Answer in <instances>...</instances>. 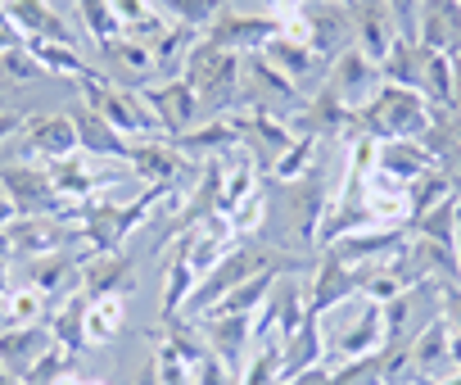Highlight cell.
Returning a JSON list of instances; mask_svg holds the SVG:
<instances>
[{
  "instance_id": "cell-29",
  "label": "cell",
  "mask_w": 461,
  "mask_h": 385,
  "mask_svg": "<svg viewBox=\"0 0 461 385\" xmlns=\"http://www.w3.org/2000/svg\"><path fill=\"white\" fill-rule=\"evenodd\" d=\"M28 46V55L41 64V73H59V78H73V82H86L91 73H100V69H91L73 46H64V41H23Z\"/></svg>"
},
{
  "instance_id": "cell-23",
  "label": "cell",
  "mask_w": 461,
  "mask_h": 385,
  "mask_svg": "<svg viewBox=\"0 0 461 385\" xmlns=\"http://www.w3.org/2000/svg\"><path fill=\"white\" fill-rule=\"evenodd\" d=\"M258 55H263L276 73H285L294 87H299L303 78H312L317 64H321V60L312 55V46H308L303 37H290V32H281L276 41H267V50H258Z\"/></svg>"
},
{
  "instance_id": "cell-41",
  "label": "cell",
  "mask_w": 461,
  "mask_h": 385,
  "mask_svg": "<svg viewBox=\"0 0 461 385\" xmlns=\"http://www.w3.org/2000/svg\"><path fill=\"white\" fill-rule=\"evenodd\" d=\"M37 73H41V64L28 55V46H14V50L0 55V78H19V82H28V78H37Z\"/></svg>"
},
{
  "instance_id": "cell-1",
  "label": "cell",
  "mask_w": 461,
  "mask_h": 385,
  "mask_svg": "<svg viewBox=\"0 0 461 385\" xmlns=\"http://www.w3.org/2000/svg\"><path fill=\"white\" fill-rule=\"evenodd\" d=\"M299 268V259L294 254H285V250H276V245H236L230 254H221L199 281H194V290H190V299H185V313L190 317H203L208 308H217L236 286H245L249 277H258V272H294Z\"/></svg>"
},
{
  "instance_id": "cell-16",
  "label": "cell",
  "mask_w": 461,
  "mask_h": 385,
  "mask_svg": "<svg viewBox=\"0 0 461 385\" xmlns=\"http://www.w3.org/2000/svg\"><path fill=\"white\" fill-rule=\"evenodd\" d=\"M402 245H407L402 227H362V232H348V236L330 241V254H339L348 268H366V263L393 259Z\"/></svg>"
},
{
  "instance_id": "cell-53",
  "label": "cell",
  "mask_w": 461,
  "mask_h": 385,
  "mask_svg": "<svg viewBox=\"0 0 461 385\" xmlns=\"http://www.w3.org/2000/svg\"><path fill=\"white\" fill-rule=\"evenodd\" d=\"M86 385H109V380H100V376H95V380H86Z\"/></svg>"
},
{
  "instance_id": "cell-40",
  "label": "cell",
  "mask_w": 461,
  "mask_h": 385,
  "mask_svg": "<svg viewBox=\"0 0 461 385\" xmlns=\"http://www.w3.org/2000/svg\"><path fill=\"white\" fill-rule=\"evenodd\" d=\"M263 218H267V196H263V190H254V196H249L245 205H236V209L226 214L230 232H236L240 241H249V236H254V232L263 227Z\"/></svg>"
},
{
  "instance_id": "cell-20",
  "label": "cell",
  "mask_w": 461,
  "mask_h": 385,
  "mask_svg": "<svg viewBox=\"0 0 461 385\" xmlns=\"http://www.w3.org/2000/svg\"><path fill=\"white\" fill-rule=\"evenodd\" d=\"M73 127H77V150L86 159H127L131 154V141L122 132H113L95 109H77L73 114Z\"/></svg>"
},
{
  "instance_id": "cell-28",
  "label": "cell",
  "mask_w": 461,
  "mask_h": 385,
  "mask_svg": "<svg viewBox=\"0 0 461 385\" xmlns=\"http://www.w3.org/2000/svg\"><path fill=\"white\" fill-rule=\"evenodd\" d=\"M420 96L429 100V109H456V105H461V91H456V73H452V60H447L443 50H425Z\"/></svg>"
},
{
  "instance_id": "cell-52",
  "label": "cell",
  "mask_w": 461,
  "mask_h": 385,
  "mask_svg": "<svg viewBox=\"0 0 461 385\" xmlns=\"http://www.w3.org/2000/svg\"><path fill=\"white\" fill-rule=\"evenodd\" d=\"M0 385H23L19 376H5V371H0Z\"/></svg>"
},
{
  "instance_id": "cell-38",
  "label": "cell",
  "mask_w": 461,
  "mask_h": 385,
  "mask_svg": "<svg viewBox=\"0 0 461 385\" xmlns=\"http://www.w3.org/2000/svg\"><path fill=\"white\" fill-rule=\"evenodd\" d=\"M77 10H82L86 32L95 37V46H100V50H104L109 41H118V37H122V23H118V14H113L109 0H77Z\"/></svg>"
},
{
  "instance_id": "cell-2",
  "label": "cell",
  "mask_w": 461,
  "mask_h": 385,
  "mask_svg": "<svg viewBox=\"0 0 461 385\" xmlns=\"http://www.w3.org/2000/svg\"><path fill=\"white\" fill-rule=\"evenodd\" d=\"M434 127V109L420 91H407V87H380L375 100L366 109H357L353 118V132L384 145V141H420L425 132Z\"/></svg>"
},
{
  "instance_id": "cell-26",
  "label": "cell",
  "mask_w": 461,
  "mask_h": 385,
  "mask_svg": "<svg viewBox=\"0 0 461 385\" xmlns=\"http://www.w3.org/2000/svg\"><path fill=\"white\" fill-rule=\"evenodd\" d=\"M285 380V340L281 335H267V340H254L236 385H281Z\"/></svg>"
},
{
  "instance_id": "cell-35",
  "label": "cell",
  "mask_w": 461,
  "mask_h": 385,
  "mask_svg": "<svg viewBox=\"0 0 461 385\" xmlns=\"http://www.w3.org/2000/svg\"><path fill=\"white\" fill-rule=\"evenodd\" d=\"M317 141H321V136H294V145L276 159V168H272L267 177H272V181H285V186L299 181V177H308L312 163H317Z\"/></svg>"
},
{
  "instance_id": "cell-22",
  "label": "cell",
  "mask_w": 461,
  "mask_h": 385,
  "mask_svg": "<svg viewBox=\"0 0 461 385\" xmlns=\"http://www.w3.org/2000/svg\"><path fill=\"white\" fill-rule=\"evenodd\" d=\"M176 150H181L185 159L230 154V150H240V132H236V123H230V114H226V118H212L208 127H194V132L176 136Z\"/></svg>"
},
{
  "instance_id": "cell-44",
  "label": "cell",
  "mask_w": 461,
  "mask_h": 385,
  "mask_svg": "<svg viewBox=\"0 0 461 385\" xmlns=\"http://www.w3.org/2000/svg\"><path fill=\"white\" fill-rule=\"evenodd\" d=\"M23 114H14V109H0V141H5V136H14V132H23Z\"/></svg>"
},
{
  "instance_id": "cell-13",
  "label": "cell",
  "mask_w": 461,
  "mask_h": 385,
  "mask_svg": "<svg viewBox=\"0 0 461 385\" xmlns=\"http://www.w3.org/2000/svg\"><path fill=\"white\" fill-rule=\"evenodd\" d=\"M127 163L136 168V177L145 181V186H176V177L190 168V159L176 150V141H167V136H154V141H131V154H127Z\"/></svg>"
},
{
  "instance_id": "cell-14",
  "label": "cell",
  "mask_w": 461,
  "mask_h": 385,
  "mask_svg": "<svg viewBox=\"0 0 461 385\" xmlns=\"http://www.w3.org/2000/svg\"><path fill=\"white\" fill-rule=\"evenodd\" d=\"M50 344H55V335H50L46 322H32V326H0V371L23 380Z\"/></svg>"
},
{
  "instance_id": "cell-32",
  "label": "cell",
  "mask_w": 461,
  "mask_h": 385,
  "mask_svg": "<svg viewBox=\"0 0 461 385\" xmlns=\"http://www.w3.org/2000/svg\"><path fill=\"white\" fill-rule=\"evenodd\" d=\"M456 209H461V196H447V200H438L429 214H420V218L411 223V232H416L420 241H434V245H443V250L452 254V236H456Z\"/></svg>"
},
{
  "instance_id": "cell-10",
  "label": "cell",
  "mask_w": 461,
  "mask_h": 385,
  "mask_svg": "<svg viewBox=\"0 0 461 385\" xmlns=\"http://www.w3.org/2000/svg\"><path fill=\"white\" fill-rule=\"evenodd\" d=\"M203 41H212V46H221V50H230V55H258V50H267V41H276L281 37V23L272 19V14H221L212 28H203L199 32Z\"/></svg>"
},
{
  "instance_id": "cell-27",
  "label": "cell",
  "mask_w": 461,
  "mask_h": 385,
  "mask_svg": "<svg viewBox=\"0 0 461 385\" xmlns=\"http://www.w3.org/2000/svg\"><path fill=\"white\" fill-rule=\"evenodd\" d=\"M420 73H425V50L411 41V37H398L389 46V55L380 60V78L389 87H407V91H420Z\"/></svg>"
},
{
  "instance_id": "cell-33",
  "label": "cell",
  "mask_w": 461,
  "mask_h": 385,
  "mask_svg": "<svg viewBox=\"0 0 461 385\" xmlns=\"http://www.w3.org/2000/svg\"><path fill=\"white\" fill-rule=\"evenodd\" d=\"M276 277H281V272H258V277H249L245 286H236V290H230L217 308H208V313H258V308L267 304ZM194 322H199V317H194Z\"/></svg>"
},
{
  "instance_id": "cell-47",
  "label": "cell",
  "mask_w": 461,
  "mask_h": 385,
  "mask_svg": "<svg viewBox=\"0 0 461 385\" xmlns=\"http://www.w3.org/2000/svg\"><path fill=\"white\" fill-rule=\"evenodd\" d=\"M19 214H14V205H10V196H5V190H0V227H10Z\"/></svg>"
},
{
  "instance_id": "cell-7",
  "label": "cell",
  "mask_w": 461,
  "mask_h": 385,
  "mask_svg": "<svg viewBox=\"0 0 461 385\" xmlns=\"http://www.w3.org/2000/svg\"><path fill=\"white\" fill-rule=\"evenodd\" d=\"M140 96H145V105H149V114H154V123L167 141L185 136L199 118V96L185 78H158V82L140 87Z\"/></svg>"
},
{
  "instance_id": "cell-21",
  "label": "cell",
  "mask_w": 461,
  "mask_h": 385,
  "mask_svg": "<svg viewBox=\"0 0 461 385\" xmlns=\"http://www.w3.org/2000/svg\"><path fill=\"white\" fill-rule=\"evenodd\" d=\"M86 304H91V295L82 286H73L68 299L59 308H50V317H46L55 344L68 349V353H86Z\"/></svg>"
},
{
  "instance_id": "cell-46",
  "label": "cell",
  "mask_w": 461,
  "mask_h": 385,
  "mask_svg": "<svg viewBox=\"0 0 461 385\" xmlns=\"http://www.w3.org/2000/svg\"><path fill=\"white\" fill-rule=\"evenodd\" d=\"M136 385H163V380H158V362H154V353L145 358V367H140V376H136Z\"/></svg>"
},
{
  "instance_id": "cell-42",
  "label": "cell",
  "mask_w": 461,
  "mask_h": 385,
  "mask_svg": "<svg viewBox=\"0 0 461 385\" xmlns=\"http://www.w3.org/2000/svg\"><path fill=\"white\" fill-rule=\"evenodd\" d=\"M190 376H194V385H236V371H230L221 358H212V353H208Z\"/></svg>"
},
{
  "instance_id": "cell-17",
  "label": "cell",
  "mask_w": 461,
  "mask_h": 385,
  "mask_svg": "<svg viewBox=\"0 0 461 385\" xmlns=\"http://www.w3.org/2000/svg\"><path fill=\"white\" fill-rule=\"evenodd\" d=\"M82 290L91 299L100 295H131L136 277H131V259L122 250H91L82 263Z\"/></svg>"
},
{
  "instance_id": "cell-12",
  "label": "cell",
  "mask_w": 461,
  "mask_h": 385,
  "mask_svg": "<svg viewBox=\"0 0 461 385\" xmlns=\"http://www.w3.org/2000/svg\"><path fill=\"white\" fill-rule=\"evenodd\" d=\"M0 14L10 19V28L23 41H64V46H77V32L46 5V0H5Z\"/></svg>"
},
{
  "instance_id": "cell-51",
  "label": "cell",
  "mask_w": 461,
  "mask_h": 385,
  "mask_svg": "<svg viewBox=\"0 0 461 385\" xmlns=\"http://www.w3.org/2000/svg\"><path fill=\"white\" fill-rule=\"evenodd\" d=\"M55 385H86V376H77V371H68V376H59Z\"/></svg>"
},
{
  "instance_id": "cell-3",
  "label": "cell",
  "mask_w": 461,
  "mask_h": 385,
  "mask_svg": "<svg viewBox=\"0 0 461 385\" xmlns=\"http://www.w3.org/2000/svg\"><path fill=\"white\" fill-rule=\"evenodd\" d=\"M181 78L194 87L199 96V114H212V118H226L230 105H240V78H245V55H230L212 41H194L185 64H181Z\"/></svg>"
},
{
  "instance_id": "cell-19",
  "label": "cell",
  "mask_w": 461,
  "mask_h": 385,
  "mask_svg": "<svg viewBox=\"0 0 461 385\" xmlns=\"http://www.w3.org/2000/svg\"><path fill=\"white\" fill-rule=\"evenodd\" d=\"M438 159L420 145V141H384L375 145V172L398 181V186H411L416 177H425Z\"/></svg>"
},
{
  "instance_id": "cell-49",
  "label": "cell",
  "mask_w": 461,
  "mask_h": 385,
  "mask_svg": "<svg viewBox=\"0 0 461 385\" xmlns=\"http://www.w3.org/2000/svg\"><path fill=\"white\" fill-rule=\"evenodd\" d=\"M14 290V277H10V259H0V295Z\"/></svg>"
},
{
  "instance_id": "cell-9",
  "label": "cell",
  "mask_w": 461,
  "mask_h": 385,
  "mask_svg": "<svg viewBox=\"0 0 461 385\" xmlns=\"http://www.w3.org/2000/svg\"><path fill=\"white\" fill-rule=\"evenodd\" d=\"M23 154L28 163H64L77 154V127L73 114H32L23 123Z\"/></svg>"
},
{
  "instance_id": "cell-6",
  "label": "cell",
  "mask_w": 461,
  "mask_h": 385,
  "mask_svg": "<svg viewBox=\"0 0 461 385\" xmlns=\"http://www.w3.org/2000/svg\"><path fill=\"white\" fill-rule=\"evenodd\" d=\"M290 37H303L312 46L317 60H335L339 50H348V37H353V10L344 0H303V14L294 23Z\"/></svg>"
},
{
  "instance_id": "cell-31",
  "label": "cell",
  "mask_w": 461,
  "mask_h": 385,
  "mask_svg": "<svg viewBox=\"0 0 461 385\" xmlns=\"http://www.w3.org/2000/svg\"><path fill=\"white\" fill-rule=\"evenodd\" d=\"M32 322H46V295L32 290L28 281L0 295V326H32Z\"/></svg>"
},
{
  "instance_id": "cell-30",
  "label": "cell",
  "mask_w": 461,
  "mask_h": 385,
  "mask_svg": "<svg viewBox=\"0 0 461 385\" xmlns=\"http://www.w3.org/2000/svg\"><path fill=\"white\" fill-rule=\"evenodd\" d=\"M109 5H113V14H118V23H122V37H131V41L154 46V41L167 32V23L158 19V10L149 5V0H109Z\"/></svg>"
},
{
  "instance_id": "cell-18",
  "label": "cell",
  "mask_w": 461,
  "mask_h": 385,
  "mask_svg": "<svg viewBox=\"0 0 461 385\" xmlns=\"http://www.w3.org/2000/svg\"><path fill=\"white\" fill-rule=\"evenodd\" d=\"M456 37H461V0H420L416 5V46L452 50Z\"/></svg>"
},
{
  "instance_id": "cell-34",
  "label": "cell",
  "mask_w": 461,
  "mask_h": 385,
  "mask_svg": "<svg viewBox=\"0 0 461 385\" xmlns=\"http://www.w3.org/2000/svg\"><path fill=\"white\" fill-rule=\"evenodd\" d=\"M194 281H199V272L190 268L185 250L176 245V254H172V268H167V286H163V317H176V313L185 308V299H190Z\"/></svg>"
},
{
  "instance_id": "cell-25",
  "label": "cell",
  "mask_w": 461,
  "mask_h": 385,
  "mask_svg": "<svg viewBox=\"0 0 461 385\" xmlns=\"http://www.w3.org/2000/svg\"><path fill=\"white\" fill-rule=\"evenodd\" d=\"M127 326V299L122 295H100L86 304V349H109Z\"/></svg>"
},
{
  "instance_id": "cell-8",
  "label": "cell",
  "mask_w": 461,
  "mask_h": 385,
  "mask_svg": "<svg viewBox=\"0 0 461 385\" xmlns=\"http://www.w3.org/2000/svg\"><path fill=\"white\" fill-rule=\"evenodd\" d=\"M326 87L339 96V105L344 109H366L371 100H375V91L384 87V78H380V64H371L357 46H348V50H339L335 60H330V69H326Z\"/></svg>"
},
{
  "instance_id": "cell-45",
  "label": "cell",
  "mask_w": 461,
  "mask_h": 385,
  "mask_svg": "<svg viewBox=\"0 0 461 385\" xmlns=\"http://www.w3.org/2000/svg\"><path fill=\"white\" fill-rule=\"evenodd\" d=\"M14 46H23V37L10 28V19H5V14H0V55H5V50H14Z\"/></svg>"
},
{
  "instance_id": "cell-15",
  "label": "cell",
  "mask_w": 461,
  "mask_h": 385,
  "mask_svg": "<svg viewBox=\"0 0 461 385\" xmlns=\"http://www.w3.org/2000/svg\"><path fill=\"white\" fill-rule=\"evenodd\" d=\"M353 295H357V268H348L339 254L326 250V259H321V268H317V277H312V286H308V313L326 317V313H335L339 304H348Z\"/></svg>"
},
{
  "instance_id": "cell-37",
  "label": "cell",
  "mask_w": 461,
  "mask_h": 385,
  "mask_svg": "<svg viewBox=\"0 0 461 385\" xmlns=\"http://www.w3.org/2000/svg\"><path fill=\"white\" fill-rule=\"evenodd\" d=\"M100 55H104L113 69H127V73H140V78L158 73V69H154V50H149L145 41H131V37H118V41H109Z\"/></svg>"
},
{
  "instance_id": "cell-11",
  "label": "cell",
  "mask_w": 461,
  "mask_h": 385,
  "mask_svg": "<svg viewBox=\"0 0 461 385\" xmlns=\"http://www.w3.org/2000/svg\"><path fill=\"white\" fill-rule=\"evenodd\" d=\"M348 10H353V46H357L371 64H380V60L389 55V46L402 37L393 10L384 5V0H353Z\"/></svg>"
},
{
  "instance_id": "cell-39",
  "label": "cell",
  "mask_w": 461,
  "mask_h": 385,
  "mask_svg": "<svg viewBox=\"0 0 461 385\" xmlns=\"http://www.w3.org/2000/svg\"><path fill=\"white\" fill-rule=\"evenodd\" d=\"M73 362H77V353H68V349L50 344V349L37 358V367L23 376V385H55L59 376H68V371H73Z\"/></svg>"
},
{
  "instance_id": "cell-48",
  "label": "cell",
  "mask_w": 461,
  "mask_h": 385,
  "mask_svg": "<svg viewBox=\"0 0 461 385\" xmlns=\"http://www.w3.org/2000/svg\"><path fill=\"white\" fill-rule=\"evenodd\" d=\"M452 259H456V277H461V209H456V236H452Z\"/></svg>"
},
{
  "instance_id": "cell-36",
  "label": "cell",
  "mask_w": 461,
  "mask_h": 385,
  "mask_svg": "<svg viewBox=\"0 0 461 385\" xmlns=\"http://www.w3.org/2000/svg\"><path fill=\"white\" fill-rule=\"evenodd\" d=\"M167 5V14L181 23V28H190V32H203V28H212L221 14H226V0H163Z\"/></svg>"
},
{
  "instance_id": "cell-24",
  "label": "cell",
  "mask_w": 461,
  "mask_h": 385,
  "mask_svg": "<svg viewBox=\"0 0 461 385\" xmlns=\"http://www.w3.org/2000/svg\"><path fill=\"white\" fill-rule=\"evenodd\" d=\"M82 254H73V250H55V254H41V259H32L28 263V286L32 290H41L46 299H55V295H64V286H68V277H77L82 272Z\"/></svg>"
},
{
  "instance_id": "cell-4",
  "label": "cell",
  "mask_w": 461,
  "mask_h": 385,
  "mask_svg": "<svg viewBox=\"0 0 461 385\" xmlns=\"http://www.w3.org/2000/svg\"><path fill=\"white\" fill-rule=\"evenodd\" d=\"M82 100H86V109H95L127 141H154V136H163L158 123H154V114H149V105H145V96L118 87L109 73H91L82 82Z\"/></svg>"
},
{
  "instance_id": "cell-50",
  "label": "cell",
  "mask_w": 461,
  "mask_h": 385,
  "mask_svg": "<svg viewBox=\"0 0 461 385\" xmlns=\"http://www.w3.org/2000/svg\"><path fill=\"white\" fill-rule=\"evenodd\" d=\"M0 259H14V245H10V232L0 227Z\"/></svg>"
},
{
  "instance_id": "cell-5",
  "label": "cell",
  "mask_w": 461,
  "mask_h": 385,
  "mask_svg": "<svg viewBox=\"0 0 461 385\" xmlns=\"http://www.w3.org/2000/svg\"><path fill=\"white\" fill-rule=\"evenodd\" d=\"M0 190L10 196L19 218H50V214H68L73 205H64L55 196V181L46 163H0Z\"/></svg>"
},
{
  "instance_id": "cell-43",
  "label": "cell",
  "mask_w": 461,
  "mask_h": 385,
  "mask_svg": "<svg viewBox=\"0 0 461 385\" xmlns=\"http://www.w3.org/2000/svg\"><path fill=\"white\" fill-rule=\"evenodd\" d=\"M384 5L393 10V19H398L402 37H411V41H416V5H420V0H384Z\"/></svg>"
}]
</instances>
